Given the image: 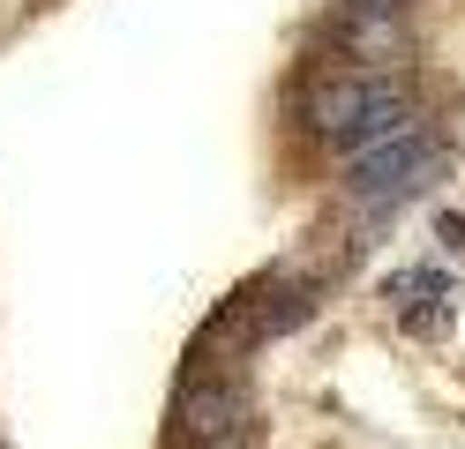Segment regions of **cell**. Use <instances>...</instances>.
Instances as JSON below:
<instances>
[{"instance_id":"cell-4","label":"cell","mask_w":465,"mask_h":449,"mask_svg":"<svg viewBox=\"0 0 465 449\" xmlns=\"http://www.w3.org/2000/svg\"><path fill=\"white\" fill-rule=\"evenodd\" d=\"M398 8H405V0H338V15H345V30H353V45H361V53L398 23Z\"/></svg>"},{"instance_id":"cell-2","label":"cell","mask_w":465,"mask_h":449,"mask_svg":"<svg viewBox=\"0 0 465 449\" xmlns=\"http://www.w3.org/2000/svg\"><path fill=\"white\" fill-rule=\"evenodd\" d=\"M435 165H443V142H435L428 128H405L391 142H368V150L345 158V202L368 210V218H383V210L405 202L420 180H435Z\"/></svg>"},{"instance_id":"cell-3","label":"cell","mask_w":465,"mask_h":449,"mask_svg":"<svg viewBox=\"0 0 465 449\" xmlns=\"http://www.w3.org/2000/svg\"><path fill=\"white\" fill-rule=\"evenodd\" d=\"M173 434L188 449H248V389L225 367H188L181 397H173Z\"/></svg>"},{"instance_id":"cell-1","label":"cell","mask_w":465,"mask_h":449,"mask_svg":"<svg viewBox=\"0 0 465 449\" xmlns=\"http://www.w3.org/2000/svg\"><path fill=\"white\" fill-rule=\"evenodd\" d=\"M308 128L323 135L338 158H353L368 142H391L405 128H420L405 90L383 75V68H323L308 83Z\"/></svg>"}]
</instances>
